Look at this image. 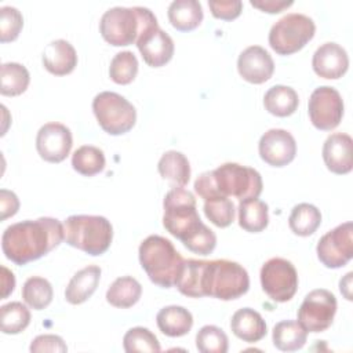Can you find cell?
<instances>
[{"mask_svg": "<svg viewBox=\"0 0 353 353\" xmlns=\"http://www.w3.org/2000/svg\"><path fill=\"white\" fill-rule=\"evenodd\" d=\"M62 240H65L63 225L55 218L43 216L10 225L3 232L1 250L7 259L22 266L47 255Z\"/></svg>", "mask_w": 353, "mask_h": 353, "instance_id": "obj_1", "label": "cell"}, {"mask_svg": "<svg viewBox=\"0 0 353 353\" xmlns=\"http://www.w3.org/2000/svg\"><path fill=\"white\" fill-rule=\"evenodd\" d=\"M157 26L154 14L146 7H113L103 12L99 32L106 43L123 47L137 44L143 33Z\"/></svg>", "mask_w": 353, "mask_h": 353, "instance_id": "obj_2", "label": "cell"}, {"mask_svg": "<svg viewBox=\"0 0 353 353\" xmlns=\"http://www.w3.org/2000/svg\"><path fill=\"white\" fill-rule=\"evenodd\" d=\"M138 255L139 263L152 283L163 288L176 284L185 259L168 239L157 234L146 237L139 245Z\"/></svg>", "mask_w": 353, "mask_h": 353, "instance_id": "obj_3", "label": "cell"}, {"mask_svg": "<svg viewBox=\"0 0 353 353\" xmlns=\"http://www.w3.org/2000/svg\"><path fill=\"white\" fill-rule=\"evenodd\" d=\"M250 288L247 270L237 262L228 259L204 261L201 269V296L232 301L244 295Z\"/></svg>", "mask_w": 353, "mask_h": 353, "instance_id": "obj_4", "label": "cell"}, {"mask_svg": "<svg viewBox=\"0 0 353 353\" xmlns=\"http://www.w3.org/2000/svg\"><path fill=\"white\" fill-rule=\"evenodd\" d=\"M63 232L69 245L92 256L106 252L113 239L110 222L101 215H70L63 223Z\"/></svg>", "mask_w": 353, "mask_h": 353, "instance_id": "obj_5", "label": "cell"}, {"mask_svg": "<svg viewBox=\"0 0 353 353\" xmlns=\"http://www.w3.org/2000/svg\"><path fill=\"white\" fill-rule=\"evenodd\" d=\"M163 207V226L170 234L179 239L182 243L203 225L196 210L194 196L182 186L172 188L165 194Z\"/></svg>", "mask_w": 353, "mask_h": 353, "instance_id": "obj_6", "label": "cell"}, {"mask_svg": "<svg viewBox=\"0 0 353 353\" xmlns=\"http://www.w3.org/2000/svg\"><path fill=\"white\" fill-rule=\"evenodd\" d=\"M316 25L305 14L291 12L280 18L269 32V46L279 55H291L302 50L314 36Z\"/></svg>", "mask_w": 353, "mask_h": 353, "instance_id": "obj_7", "label": "cell"}, {"mask_svg": "<svg viewBox=\"0 0 353 353\" xmlns=\"http://www.w3.org/2000/svg\"><path fill=\"white\" fill-rule=\"evenodd\" d=\"M92 112L101 128L110 135H123L128 132L137 121V110L123 95L112 91H103L95 95Z\"/></svg>", "mask_w": 353, "mask_h": 353, "instance_id": "obj_8", "label": "cell"}, {"mask_svg": "<svg viewBox=\"0 0 353 353\" xmlns=\"http://www.w3.org/2000/svg\"><path fill=\"white\" fill-rule=\"evenodd\" d=\"M215 186L221 196L236 197L240 201L258 199L262 193V176L251 168L237 163H225L212 171Z\"/></svg>", "mask_w": 353, "mask_h": 353, "instance_id": "obj_9", "label": "cell"}, {"mask_svg": "<svg viewBox=\"0 0 353 353\" xmlns=\"http://www.w3.org/2000/svg\"><path fill=\"white\" fill-rule=\"evenodd\" d=\"M261 285L274 302L290 301L298 290L295 266L284 258H270L261 268Z\"/></svg>", "mask_w": 353, "mask_h": 353, "instance_id": "obj_10", "label": "cell"}, {"mask_svg": "<svg viewBox=\"0 0 353 353\" xmlns=\"http://www.w3.org/2000/svg\"><path fill=\"white\" fill-rule=\"evenodd\" d=\"M336 313L335 295L324 288L310 291L298 309V321L307 332H323L331 327Z\"/></svg>", "mask_w": 353, "mask_h": 353, "instance_id": "obj_11", "label": "cell"}, {"mask_svg": "<svg viewBox=\"0 0 353 353\" xmlns=\"http://www.w3.org/2000/svg\"><path fill=\"white\" fill-rule=\"evenodd\" d=\"M343 101L341 94L330 85L316 88L307 102L312 124L321 131L336 128L343 117Z\"/></svg>", "mask_w": 353, "mask_h": 353, "instance_id": "obj_12", "label": "cell"}, {"mask_svg": "<svg viewBox=\"0 0 353 353\" xmlns=\"http://www.w3.org/2000/svg\"><path fill=\"white\" fill-rule=\"evenodd\" d=\"M319 261L330 269L345 266L353 256V225L345 222L327 232L316 247Z\"/></svg>", "mask_w": 353, "mask_h": 353, "instance_id": "obj_13", "label": "cell"}, {"mask_svg": "<svg viewBox=\"0 0 353 353\" xmlns=\"http://www.w3.org/2000/svg\"><path fill=\"white\" fill-rule=\"evenodd\" d=\"M73 145L70 130L61 123H47L40 127L36 137V149L48 163H61L70 153Z\"/></svg>", "mask_w": 353, "mask_h": 353, "instance_id": "obj_14", "label": "cell"}, {"mask_svg": "<svg viewBox=\"0 0 353 353\" xmlns=\"http://www.w3.org/2000/svg\"><path fill=\"white\" fill-rule=\"evenodd\" d=\"M261 159L272 167H284L290 164L296 154V142L294 137L281 128L266 131L258 145Z\"/></svg>", "mask_w": 353, "mask_h": 353, "instance_id": "obj_15", "label": "cell"}, {"mask_svg": "<svg viewBox=\"0 0 353 353\" xmlns=\"http://www.w3.org/2000/svg\"><path fill=\"white\" fill-rule=\"evenodd\" d=\"M237 70L245 81L262 84L272 77L274 72V62L263 47L250 46L239 55Z\"/></svg>", "mask_w": 353, "mask_h": 353, "instance_id": "obj_16", "label": "cell"}, {"mask_svg": "<svg viewBox=\"0 0 353 353\" xmlns=\"http://www.w3.org/2000/svg\"><path fill=\"white\" fill-rule=\"evenodd\" d=\"M312 66L317 76L336 80L346 73L349 68V57L342 46L328 41L314 51Z\"/></svg>", "mask_w": 353, "mask_h": 353, "instance_id": "obj_17", "label": "cell"}, {"mask_svg": "<svg viewBox=\"0 0 353 353\" xmlns=\"http://www.w3.org/2000/svg\"><path fill=\"white\" fill-rule=\"evenodd\" d=\"M137 47L143 61L152 68H161L168 63L174 55V41L168 33L159 26L143 33Z\"/></svg>", "mask_w": 353, "mask_h": 353, "instance_id": "obj_18", "label": "cell"}, {"mask_svg": "<svg viewBox=\"0 0 353 353\" xmlns=\"http://www.w3.org/2000/svg\"><path fill=\"white\" fill-rule=\"evenodd\" d=\"M323 160L327 168L343 175L353 168V139L345 132L331 134L323 145Z\"/></svg>", "mask_w": 353, "mask_h": 353, "instance_id": "obj_19", "label": "cell"}, {"mask_svg": "<svg viewBox=\"0 0 353 353\" xmlns=\"http://www.w3.org/2000/svg\"><path fill=\"white\" fill-rule=\"evenodd\" d=\"M41 59L46 70L55 76L69 74L77 65L74 47L63 39H58L47 44Z\"/></svg>", "mask_w": 353, "mask_h": 353, "instance_id": "obj_20", "label": "cell"}, {"mask_svg": "<svg viewBox=\"0 0 353 353\" xmlns=\"http://www.w3.org/2000/svg\"><path fill=\"white\" fill-rule=\"evenodd\" d=\"M230 328L239 339L248 343L258 342L266 335L265 320L251 307H243L234 312L230 320Z\"/></svg>", "mask_w": 353, "mask_h": 353, "instance_id": "obj_21", "label": "cell"}, {"mask_svg": "<svg viewBox=\"0 0 353 353\" xmlns=\"http://www.w3.org/2000/svg\"><path fill=\"white\" fill-rule=\"evenodd\" d=\"M99 280L101 268L97 265H90L76 272L65 290L66 301L72 305H80L85 302L95 292Z\"/></svg>", "mask_w": 353, "mask_h": 353, "instance_id": "obj_22", "label": "cell"}, {"mask_svg": "<svg viewBox=\"0 0 353 353\" xmlns=\"http://www.w3.org/2000/svg\"><path fill=\"white\" fill-rule=\"evenodd\" d=\"M156 323L159 330L164 335L178 338L186 335L192 330L193 316L188 309L171 305L159 310L156 316Z\"/></svg>", "mask_w": 353, "mask_h": 353, "instance_id": "obj_23", "label": "cell"}, {"mask_svg": "<svg viewBox=\"0 0 353 353\" xmlns=\"http://www.w3.org/2000/svg\"><path fill=\"white\" fill-rule=\"evenodd\" d=\"M168 21L179 32H190L203 21V8L197 0H175L168 7Z\"/></svg>", "mask_w": 353, "mask_h": 353, "instance_id": "obj_24", "label": "cell"}, {"mask_svg": "<svg viewBox=\"0 0 353 353\" xmlns=\"http://www.w3.org/2000/svg\"><path fill=\"white\" fill-rule=\"evenodd\" d=\"M273 345L281 352H295L305 346L307 331L296 320H283L273 327Z\"/></svg>", "mask_w": 353, "mask_h": 353, "instance_id": "obj_25", "label": "cell"}, {"mask_svg": "<svg viewBox=\"0 0 353 353\" xmlns=\"http://www.w3.org/2000/svg\"><path fill=\"white\" fill-rule=\"evenodd\" d=\"M263 105L270 114L287 117L296 110L299 98L296 91L288 85H273L265 92Z\"/></svg>", "mask_w": 353, "mask_h": 353, "instance_id": "obj_26", "label": "cell"}, {"mask_svg": "<svg viewBox=\"0 0 353 353\" xmlns=\"http://www.w3.org/2000/svg\"><path fill=\"white\" fill-rule=\"evenodd\" d=\"M157 170L163 179L176 186H185L190 179L189 160L183 153L176 150L165 152L157 163Z\"/></svg>", "mask_w": 353, "mask_h": 353, "instance_id": "obj_27", "label": "cell"}, {"mask_svg": "<svg viewBox=\"0 0 353 353\" xmlns=\"http://www.w3.org/2000/svg\"><path fill=\"white\" fill-rule=\"evenodd\" d=\"M142 295V287L131 276L117 277L106 291V301L114 307L127 309L134 306Z\"/></svg>", "mask_w": 353, "mask_h": 353, "instance_id": "obj_28", "label": "cell"}, {"mask_svg": "<svg viewBox=\"0 0 353 353\" xmlns=\"http://www.w3.org/2000/svg\"><path fill=\"white\" fill-rule=\"evenodd\" d=\"M268 204L258 199L241 200L239 204V225L250 233L262 232L269 223Z\"/></svg>", "mask_w": 353, "mask_h": 353, "instance_id": "obj_29", "label": "cell"}, {"mask_svg": "<svg viewBox=\"0 0 353 353\" xmlns=\"http://www.w3.org/2000/svg\"><path fill=\"white\" fill-rule=\"evenodd\" d=\"M321 223V212L320 210L309 203L296 204L290 214L288 225L292 233L296 236H310L313 234Z\"/></svg>", "mask_w": 353, "mask_h": 353, "instance_id": "obj_30", "label": "cell"}, {"mask_svg": "<svg viewBox=\"0 0 353 353\" xmlns=\"http://www.w3.org/2000/svg\"><path fill=\"white\" fill-rule=\"evenodd\" d=\"M0 92L6 97H17L26 91L30 76L28 69L17 62H6L0 69Z\"/></svg>", "mask_w": 353, "mask_h": 353, "instance_id": "obj_31", "label": "cell"}, {"mask_svg": "<svg viewBox=\"0 0 353 353\" xmlns=\"http://www.w3.org/2000/svg\"><path fill=\"white\" fill-rule=\"evenodd\" d=\"M52 295V285L47 279L33 276L23 283L22 298L25 303L34 310L46 309L51 303Z\"/></svg>", "mask_w": 353, "mask_h": 353, "instance_id": "obj_32", "label": "cell"}, {"mask_svg": "<svg viewBox=\"0 0 353 353\" xmlns=\"http://www.w3.org/2000/svg\"><path fill=\"white\" fill-rule=\"evenodd\" d=\"M72 167L84 176H92L105 168V154L97 146L83 145L74 150Z\"/></svg>", "mask_w": 353, "mask_h": 353, "instance_id": "obj_33", "label": "cell"}, {"mask_svg": "<svg viewBox=\"0 0 353 353\" xmlns=\"http://www.w3.org/2000/svg\"><path fill=\"white\" fill-rule=\"evenodd\" d=\"M0 321L3 334H19L30 323V312L21 302H10L0 307Z\"/></svg>", "mask_w": 353, "mask_h": 353, "instance_id": "obj_34", "label": "cell"}, {"mask_svg": "<svg viewBox=\"0 0 353 353\" xmlns=\"http://www.w3.org/2000/svg\"><path fill=\"white\" fill-rule=\"evenodd\" d=\"M123 346L127 353H134V352L157 353L161 350L157 336L145 327L130 328L123 338Z\"/></svg>", "mask_w": 353, "mask_h": 353, "instance_id": "obj_35", "label": "cell"}, {"mask_svg": "<svg viewBox=\"0 0 353 353\" xmlns=\"http://www.w3.org/2000/svg\"><path fill=\"white\" fill-rule=\"evenodd\" d=\"M138 73V59L131 51L117 52L109 66V76L117 84H130Z\"/></svg>", "mask_w": 353, "mask_h": 353, "instance_id": "obj_36", "label": "cell"}, {"mask_svg": "<svg viewBox=\"0 0 353 353\" xmlns=\"http://www.w3.org/2000/svg\"><path fill=\"white\" fill-rule=\"evenodd\" d=\"M196 347L201 353H226L228 335L216 325H204L196 335Z\"/></svg>", "mask_w": 353, "mask_h": 353, "instance_id": "obj_37", "label": "cell"}, {"mask_svg": "<svg viewBox=\"0 0 353 353\" xmlns=\"http://www.w3.org/2000/svg\"><path fill=\"white\" fill-rule=\"evenodd\" d=\"M204 214L207 219L218 228H228L234 221V204L228 197H214L204 200Z\"/></svg>", "mask_w": 353, "mask_h": 353, "instance_id": "obj_38", "label": "cell"}, {"mask_svg": "<svg viewBox=\"0 0 353 353\" xmlns=\"http://www.w3.org/2000/svg\"><path fill=\"white\" fill-rule=\"evenodd\" d=\"M23 26L22 14L11 6H4L0 8V41L8 43L14 41Z\"/></svg>", "mask_w": 353, "mask_h": 353, "instance_id": "obj_39", "label": "cell"}, {"mask_svg": "<svg viewBox=\"0 0 353 353\" xmlns=\"http://www.w3.org/2000/svg\"><path fill=\"white\" fill-rule=\"evenodd\" d=\"M189 251L199 254V255H208L214 251L216 245V236L215 233L207 226L201 225L199 230H196L188 240L182 243Z\"/></svg>", "mask_w": 353, "mask_h": 353, "instance_id": "obj_40", "label": "cell"}, {"mask_svg": "<svg viewBox=\"0 0 353 353\" xmlns=\"http://www.w3.org/2000/svg\"><path fill=\"white\" fill-rule=\"evenodd\" d=\"M208 7L211 10V14L223 21H232L236 19L243 10V3L239 0H211L208 1Z\"/></svg>", "mask_w": 353, "mask_h": 353, "instance_id": "obj_41", "label": "cell"}, {"mask_svg": "<svg viewBox=\"0 0 353 353\" xmlns=\"http://www.w3.org/2000/svg\"><path fill=\"white\" fill-rule=\"evenodd\" d=\"M30 352L32 353H40V352H55V353H65L68 352V346L63 342V339L58 335L52 334H44L36 336L30 343Z\"/></svg>", "mask_w": 353, "mask_h": 353, "instance_id": "obj_42", "label": "cell"}, {"mask_svg": "<svg viewBox=\"0 0 353 353\" xmlns=\"http://www.w3.org/2000/svg\"><path fill=\"white\" fill-rule=\"evenodd\" d=\"M19 210V200L17 194L11 190L1 189L0 190V211H1V221L14 216Z\"/></svg>", "mask_w": 353, "mask_h": 353, "instance_id": "obj_43", "label": "cell"}, {"mask_svg": "<svg viewBox=\"0 0 353 353\" xmlns=\"http://www.w3.org/2000/svg\"><path fill=\"white\" fill-rule=\"evenodd\" d=\"M252 7L268 12V14H277L281 12L283 10L288 8L290 6H292V0H251L250 1Z\"/></svg>", "mask_w": 353, "mask_h": 353, "instance_id": "obj_44", "label": "cell"}, {"mask_svg": "<svg viewBox=\"0 0 353 353\" xmlns=\"http://www.w3.org/2000/svg\"><path fill=\"white\" fill-rule=\"evenodd\" d=\"M1 284H3V292H1V299L7 298L15 287V277L11 270H8L6 266H1Z\"/></svg>", "mask_w": 353, "mask_h": 353, "instance_id": "obj_45", "label": "cell"}, {"mask_svg": "<svg viewBox=\"0 0 353 353\" xmlns=\"http://www.w3.org/2000/svg\"><path fill=\"white\" fill-rule=\"evenodd\" d=\"M352 276H353V273L352 272H349L346 276H345V279H341V281H339V290H341V292L345 295V298L346 299H352V294H350V281H352Z\"/></svg>", "mask_w": 353, "mask_h": 353, "instance_id": "obj_46", "label": "cell"}]
</instances>
